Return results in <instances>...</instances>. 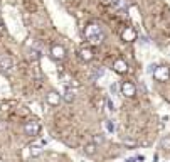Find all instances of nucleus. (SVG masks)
I'll use <instances>...</instances> for the list:
<instances>
[{
    "mask_svg": "<svg viewBox=\"0 0 170 162\" xmlns=\"http://www.w3.org/2000/svg\"><path fill=\"white\" fill-rule=\"evenodd\" d=\"M84 36H86V39L90 41V44H93V46H99V44L103 42V39H105L103 29L99 26H96V24H90V26L86 27Z\"/></svg>",
    "mask_w": 170,
    "mask_h": 162,
    "instance_id": "nucleus-1",
    "label": "nucleus"
},
{
    "mask_svg": "<svg viewBox=\"0 0 170 162\" xmlns=\"http://www.w3.org/2000/svg\"><path fill=\"white\" fill-rule=\"evenodd\" d=\"M24 132H26V135L34 137L41 132V125H39V122H35V120H29V122H26V125H24Z\"/></svg>",
    "mask_w": 170,
    "mask_h": 162,
    "instance_id": "nucleus-2",
    "label": "nucleus"
},
{
    "mask_svg": "<svg viewBox=\"0 0 170 162\" xmlns=\"http://www.w3.org/2000/svg\"><path fill=\"white\" fill-rule=\"evenodd\" d=\"M153 78L158 81H168L170 78V71L167 66H157V69L153 71Z\"/></svg>",
    "mask_w": 170,
    "mask_h": 162,
    "instance_id": "nucleus-3",
    "label": "nucleus"
},
{
    "mask_svg": "<svg viewBox=\"0 0 170 162\" xmlns=\"http://www.w3.org/2000/svg\"><path fill=\"white\" fill-rule=\"evenodd\" d=\"M121 95L128 96V98H132L136 95V86L133 85L132 81H125L123 85H121Z\"/></svg>",
    "mask_w": 170,
    "mask_h": 162,
    "instance_id": "nucleus-4",
    "label": "nucleus"
},
{
    "mask_svg": "<svg viewBox=\"0 0 170 162\" xmlns=\"http://www.w3.org/2000/svg\"><path fill=\"white\" fill-rule=\"evenodd\" d=\"M51 54H52V58H54V59L61 61V59H64V56H66V51H64V47H62V46L56 44V46H52Z\"/></svg>",
    "mask_w": 170,
    "mask_h": 162,
    "instance_id": "nucleus-5",
    "label": "nucleus"
},
{
    "mask_svg": "<svg viewBox=\"0 0 170 162\" xmlns=\"http://www.w3.org/2000/svg\"><path fill=\"white\" fill-rule=\"evenodd\" d=\"M113 69H115L116 73H120V74H125V73L128 71V64H126V61H123V59H116L115 63H113Z\"/></svg>",
    "mask_w": 170,
    "mask_h": 162,
    "instance_id": "nucleus-6",
    "label": "nucleus"
},
{
    "mask_svg": "<svg viewBox=\"0 0 170 162\" xmlns=\"http://www.w3.org/2000/svg\"><path fill=\"white\" fill-rule=\"evenodd\" d=\"M121 37H123V41H126V42H133V41H136V32L132 27H126V29L121 32Z\"/></svg>",
    "mask_w": 170,
    "mask_h": 162,
    "instance_id": "nucleus-7",
    "label": "nucleus"
},
{
    "mask_svg": "<svg viewBox=\"0 0 170 162\" xmlns=\"http://www.w3.org/2000/svg\"><path fill=\"white\" fill-rule=\"evenodd\" d=\"M59 100H61V96H59V93H56V91H51V93L46 96L47 105H51V107H56V105H59Z\"/></svg>",
    "mask_w": 170,
    "mask_h": 162,
    "instance_id": "nucleus-8",
    "label": "nucleus"
},
{
    "mask_svg": "<svg viewBox=\"0 0 170 162\" xmlns=\"http://www.w3.org/2000/svg\"><path fill=\"white\" fill-rule=\"evenodd\" d=\"M14 63H12V58L10 56H4V58H0V68H2V71H9V69H12Z\"/></svg>",
    "mask_w": 170,
    "mask_h": 162,
    "instance_id": "nucleus-9",
    "label": "nucleus"
},
{
    "mask_svg": "<svg viewBox=\"0 0 170 162\" xmlns=\"http://www.w3.org/2000/svg\"><path fill=\"white\" fill-rule=\"evenodd\" d=\"M79 56H81V59H84V61H91L93 59V51L91 49H81V52H79Z\"/></svg>",
    "mask_w": 170,
    "mask_h": 162,
    "instance_id": "nucleus-10",
    "label": "nucleus"
},
{
    "mask_svg": "<svg viewBox=\"0 0 170 162\" xmlns=\"http://www.w3.org/2000/svg\"><path fill=\"white\" fill-rule=\"evenodd\" d=\"M29 152H30V155H32V157H37V155H41V154H42V147H41V145H32Z\"/></svg>",
    "mask_w": 170,
    "mask_h": 162,
    "instance_id": "nucleus-11",
    "label": "nucleus"
},
{
    "mask_svg": "<svg viewBox=\"0 0 170 162\" xmlns=\"http://www.w3.org/2000/svg\"><path fill=\"white\" fill-rule=\"evenodd\" d=\"M62 98H64V101H66V103H72V101H74V91L68 90L66 93H64Z\"/></svg>",
    "mask_w": 170,
    "mask_h": 162,
    "instance_id": "nucleus-12",
    "label": "nucleus"
},
{
    "mask_svg": "<svg viewBox=\"0 0 170 162\" xmlns=\"http://www.w3.org/2000/svg\"><path fill=\"white\" fill-rule=\"evenodd\" d=\"M84 152L88 154V155H93L94 152H96V144H90L84 147Z\"/></svg>",
    "mask_w": 170,
    "mask_h": 162,
    "instance_id": "nucleus-13",
    "label": "nucleus"
},
{
    "mask_svg": "<svg viewBox=\"0 0 170 162\" xmlns=\"http://www.w3.org/2000/svg\"><path fill=\"white\" fill-rule=\"evenodd\" d=\"M93 142H94L96 145H98V144H103V142H105V137H103L101 133H96V135L93 137Z\"/></svg>",
    "mask_w": 170,
    "mask_h": 162,
    "instance_id": "nucleus-14",
    "label": "nucleus"
},
{
    "mask_svg": "<svg viewBox=\"0 0 170 162\" xmlns=\"http://www.w3.org/2000/svg\"><path fill=\"white\" fill-rule=\"evenodd\" d=\"M162 147H163V149H170V137H165V139H163V140H162Z\"/></svg>",
    "mask_w": 170,
    "mask_h": 162,
    "instance_id": "nucleus-15",
    "label": "nucleus"
},
{
    "mask_svg": "<svg viewBox=\"0 0 170 162\" xmlns=\"http://www.w3.org/2000/svg\"><path fill=\"white\" fill-rule=\"evenodd\" d=\"M111 4H115V5H118V7H126V2L125 0H113Z\"/></svg>",
    "mask_w": 170,
    "mask_h": 162,
    "instance_id": "nucleus-16",
    "label": "nucleus"
},
{
    "mask_svg": "<svg viewBox=\"0 0 170 162\" xmlns=\"http://www.w3.org/2000/svg\"><path fill=\"white\" fill-rule=\"evenodd\" d=\"M106 128H108V132H113V130H115V125L111 123L110 120H106Z\"/></svg>",
    "mask_w": 170,
    "mask_h": 162,
    "instance_id": "nucleus-17",
    "label": "nucleus"
},
{
    "mask_svg": "<svg viewBox=\"0 0 170 162\" xmlns=\"http://www.w3.org/2000/svg\"><path fill=\"white\" fill-rule=\"evenodd\" d=\"M110 91H111V95H115V93H116V91H118V86H116V85H115V83H113V85H111V86H110Z\"/></svg>",
    "mask_w": 170,
    "mask_h": 162,
    "instance_id": "nucleus-18",
    "label": "nucleus"
},
{
    "mask_svg": "<svg viewBox=\"0 0 170 162\" xmlns=\"http://www.w3.org/2000/svg\"><path fill=\"white\" fill-rule=\"evenodd\" d=\"M155 69H157V66H155V64H150V66H148V69H147V71H148L150 74H153V71H155Z\"/></svg>",
    "mask_w": 170,
    "mask_h": 162,
    "instance_id": "nucleus-19",
    "label": "nucleus"
},
{
    "mask_svg": "<svg viewBox=\"0 0 170 162\" xmlns=\"http://www.w3.org/2000/svg\"><path fill=\"white\" fill-rule=\"evenodd\" d=\"M108 107H110V110H111V111L115 110V107H113V103H111V100H108Z\"/></svg>",
    "mask_w": 170,
    "mask_h": 162,
    "instance_id": "nucleus-20",
    "label": "nucleus"
},
{
    "mask_svg": "<svg viewBox=\"0 0 170 162\" xmlns=\"http://www.w3.org/2000/svg\"><path fill=\"white\" fill-rule=\"evenodd\" d=\"M101 2H103V4H105V5H110L111 2H113V0H101Z\"/></svg>",
    "mask_w": 170,
    "mask_h": 162,
    "instance_id": "nucleus-21",
    "label": "nucleus"
},
{
    "mask_svg": "<svg viewBox=\"0 0 170 162\" xmlns=\"http://www.w3.org/2000/svg\"><path fill=\"white\" fill-rule=\"evenodd\" d=\"M135 160H138V159H128L126 162H135Z\"/></svg>",
    "mask_w": 170,
    "mask_h": 162,
    "instance_id": "nucleus-22",
    "label": "nucleus"
},
{
    "mask_svg": "<svg viewBox=\"0 0 170 162\" xmlns=\"http://www.w3.org/2000/svg\"><path fill=\"white\" fill-rule=\"evenodd\" d=\"M4 127H5V125L2 123V122H0V130H4Z\"/></svg>",
    "mask_w": 170,
    "mask_h": 162,
    "instance_id": "nucleus-23",
    "label": "nucleus"
},
{
    "mask_svg": "<svg viewBox=\"0 0 170 162\" xmlns=\"http://www.w3.org/2000/svg\"><path fill=\"white\" fill-rule=\"evenodd\" d=\"M0 30H2V20H0Z\"/></svg>",
    "mask_w": 170,
    "mask_h": 162,
    "instance_id": "nucleus-24",
    "label": "nucleus"
}]
</instances>
